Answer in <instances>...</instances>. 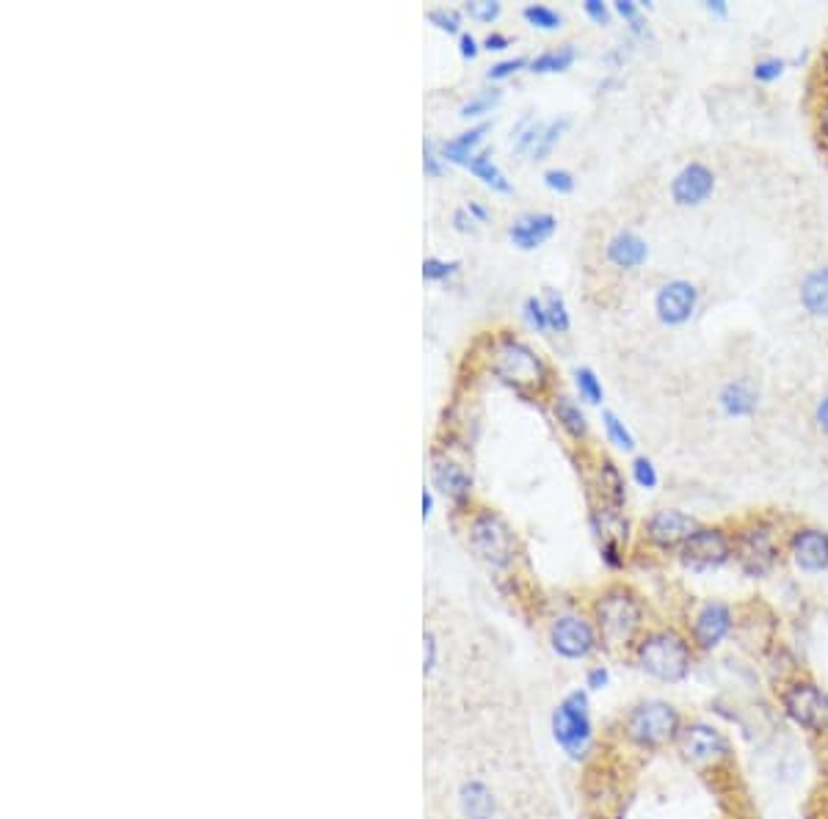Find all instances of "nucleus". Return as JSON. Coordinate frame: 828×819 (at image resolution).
I'll list each match as a JSON object with an SVG mask.
<instances>
[{"mask_svg":"<svg viewBox=\"0 0 828 819\" xmlns=\"http://www.w3.org/2000/svg\"><path fill=\"white\" fill-rule=\"evenodd\" d=\"M643 624H647V610L635 591L613 585L600 593L594 604V630L605 649L621 651L630 645L635 649L638 640L643 638Z\"/></svg>","mask_w":828,"mask_h":819,"instance_id":"1","label":"nucleus"},{"mask_svg":"<svg viewBox=\"0 0 828 819\" xmlns=\"http://www.w3.org/2000/svg\"><path fill=\"white\" fill-rule=\"evenodd\" d=\"M682 720L680 709L669 701H660V698H649V701L635 703V707L627 712L624 723H621V734L627 737L632 748L643 753H658L663 748L677 746L682 734Z\"/></svg>","mask_w":828,"mask_h":819,"instance_id":"2","label":"nucleus"},{"mask_svg":"<svg viewBox=\"0 0 828 819\" xmlns=\"http://www.w3.org/2000/svg\"><path fill=\"white\" fill-rule=\"evenodd\" d=\"M635 662L647 677L658 682L677 684L688 679L693 668V643L677 630H652L643 632L635 643Z\"/></svg>","mask_w":828,"mask_h":819,"instance_id":"3","label":"nucleus"},{"mask_svg":"<svg viewBox=\"0 0 828 819\" xmlns=\"http://www.w3.org/2000/svg\"><path fill=\"white\" fill-rule=\"evenodd\" d=\"M492 371L503 384L514 386L516 392L542 389L544 381H548V367L539 359L536 351L514 337L500 339V345L494 348Z\"/></svg>","mask_w":828,"mask_h":819,"instance_id":"4","label":"nucleus"},{"mask_svg":"<svg viewBox=\"0 0 828 819\" xmlns=\"http://www.w3.org/2000/svg\"><path fill=\"white\" fill-rule=\"evenodd\" d=\"M785 714L809 734H828V695L809 677H796L779 693Z\"/></svg>","mask_w":828,"mask_h":819,"instance_id":"5","label":"nucleus"},{"mask_svg":"<svg viewBox=\"0 0 828 819\" xmlns=\"http://www.w3.org/2000/svg\"><path fill=\"white\" fill-rule=\"evenodd\" d=\"M677 751L696 770H721L732 761V746H729L727 734L716 726L704 723V720H693V723L682 726Z\"/></svg>","mask_w":828,"mask_h":819,"instance_id":"6","label":"nucleus"},{"mask_svg":"<svg viewBox=\"0 0 828 819\" xmlns=\"http://www.w3.org/2000/svg\"><path fill=\"white\" fill-rule=\"evenodd\" d=\"M552 734L555 742L572 759H583L594 742V726L589 718V698L585 693H572L558 703L552 712Z\"/></svg>","mask_w":828,"mask_h":819,"instance_id":"7","label":"nucleus"},{"mask_svg":"<svg viewBox=\"0 0 828 819\" xmlns=\"http://www.w3.org/2000/svg\"><path fill=\"white\" fill-rule=\"evenodd\" d=\"M470 544L475 555L492 569H509L516 557V541L509 524L492 511H483L473 519L470 527Z\"/></svg>","mask_w":828,"mask_h":819,"instance_id":"8","label":"nucleus"},{"mask_svg":"<svg viewBox=\"0 0 828 819\" xmlns=\"http://www.w3.org/2000/svg\"><path fill=\"white\" fill-rule=\"evenodd\" d=\"M732 555L738 557L740 569L749 576H765L779 561V546H776L773 533L762 524L749 530H740L732 541Z\"/></svg>","mask_w":828,"mask_h":819,"instance_id":"9","label":"nucleus"},{"mask_svg":"<svg viewBox=\"0 0 828 819\" xmlns=\"http://www.w3.org/2000/svg\"><path fill=\"white\" fill-rule=\"evenodd\" d=\"M729 557H732V539L721 527H699L680 550V561L693 571L721 569Z\"/></svg>","mask_w":828,"mask_h":819,"instance_id":"10","label":"nucleus"},{"mask_svg":"<svg viewBox=\"0 0 828 819\" xmlns=\"http://www.w3.org/2000/svg\"><path fill=\"white\" fill-rule=\"evenodd\" d=\"M550 643L563 660H585L597 649L600 638L591 621L580 615H561L550 626Z\"/></svg>","mask_w":828,"mask_h":819,"instance_id":"11","label":"nucleus"},{"mask_svg":"<svg viewBox=\"0 0 828 819\" xmlns=\"http://www.w3.org/2000/svg\"><path fill=\"white\" fill-rule=\"evenodd\" d=\"M735 630V615L729 604L707 602L696 610L690 621V643L699 651H712L723 643Z\"/></svg>","mask_w":828,"mask_h":819,"instance_id":"12","label":"nucleus"},{"mask_svg":"<svg viewBox=\"0 0 828 819\" xmlns=\"http://www.w3.org/2000/svg\"><path fill=\"white\" fill-rule=\"evenodd\" d=\"M701 524L682 511H658L647 522V541L658 550H682V544Z\"/></svg>","mask_w":828,"mask_h":819,"instance_id":"13","label":"nucleus"},{"mask_svg":"<svg viewBox=\"0 0 828 819\" xmlns=\"http://www.w3.org/2000/svg\"><path fill=\"white\" fill-rule=\"evenodd\" d=\"M696 304H699V290L686 279H674L658 290L654 313L666 326H682L696 313Z\"/></svg>","mask_w":828,"mask_h":819,"instance_id":"14","label":"nucleus"},{"mask_svg":"<svg viewBox=\"0 0 828 819\" xmlns=\"http://www.w3.org/2000/svg\"><path fill=\"white\" fill-rule=\"evenodd\" d=\"M712 188H716V175L704 164H688L671 182V196L677 205L696 207L710 199Z\"/></svg>","mask_w":828,"mask_h":819,"instance_id":"15","label":"nucleus"},{"mask_svg":"<svg viewBox=\"0 0 828 819\" xmlns=\"http://www.w3.org/2000/svg\"><path fill=\"white\" fill-rule=\"evenodd\" d=\"M792 561L801 571L809 574H818V571L828 569V533L815 527H804L792 535L790 541Z\"/></svg>","mask_w":828,"mask_h":819,"instance_id":"16","label":"nucleus"},{"mask_svg":"<svg viewBox=\"0 0 828 819\" xmlns=\"http://www.w3.org/2000/svg\"><path fill=\"white\" fill-rule=\"evenodd\" d=\"M431 477H434V486L445 494L447 500L453 503H464L473 492V477L464 472V466H459L456 461H434V470H431Z\"/></svg>","mask_w":828,"mask_h":819,"instance_id":"17","label":"nucleus"},{"mask_svg":"<svg viewBox=\"0 0 828 819\" xmlns=\"http://www.w3.org/2000/svg\"><path fill=\"white\" fill-rule=\"evenodd\" d=\"M555 227H558V221H555V216H550V213H531V216H522L520 221L509 229V235H511V240H514V246L531 251V249H536V246H542L544 240L555 233Z\"/></svg>","mask_w":828,"mask_h":819,"instance_id":"18","label":"nucleus"},{"mask_svg":"<svg viewBox=\"0 0 828 819\" xmlns=\"http://www.w3.org/2000/svg\"><path fill=\"white\" fill-rule=\"evenodd\" d=\"M605 254H608V259L617 265V268L635 270L647 263L649 246H647V240L638 238L635 233H619L617 238H611Z\"/></svg>","mask_w":828,"mask_h":819,"instance_id":"19","label":"nucleus"},{"mask_svg":"<svg viewBox=\"0 0 828 819\" xmlns=\"http://www.w3.org/2000/svg\"><path fill=\"white\" fill-rule=\"evenodd\" d=\"M718 403H721L723 414H729V417H749V414L757 412L759 395L749 381H729L721 389V395H718Z\"/></svg>","mask_w":828,"mask_h":819,"instance_id":"20","label":"nucleus"},{"mask_svg":"<svg viewBox=\"0 0 828 819\" xmlns=\"http://www.w3.org/2000/svg\"><path fill=\"white\" fill-rule=\"evenodd\" d=\"M801 304L809 315H828V268H812L801 282Z\"/></svg>","mask_w":828,"mask_h":819,"instance_id":"21","label":"nucleus"},{"mask_svg":"<svg viewBox=\"0 0 828 819\" xmlns=\"http://www.w3.org/2000/svg\"><path fill=\"white\" fill-rule=\"evenodd\" d=\"M492 130V125L483 122V125H475L470 127L467 132H462L459 138H453V141H447L445 147L440 149L442 158L447 160V164H459V166H470V160L475 158L473 149L479 147V144L486 138V132Z\"/></svg>","mask_w":828,"mask_h":819,"instance_id":"22","label":"nucleus"},{"mask_svg":"<svg viewBox=\"0 0 828 819\" xmlns=\"http://www.w3.org/2000/svg\"><path fill=\"white\" fill-rule=\"evenodd\" d=\"M552 412H555V420L561 423V428L566 431L569 436H574V440H585V434H589V420H585V414L580 412V406L572 401V397H563V395L555 397Z\"/></svg>","mask_w":828,"mask_h":819,"instance_id":"23","label":"nucleus"},{"mask_svg":"<svg viewBox=\"0 0 828 819\" xmlns=\"http://www.w3.org/2000/svg\"><path fill=\"white\" fill-rule=\"evenodd\" d=\"M467 169L473 171L475 177H479L483 186H489L492 190H500V194H511V190H514V186H511V182L505 180V175H503V171H500V166L494 164L492 155H489V152L475 155V158L470 160Z\"/></svg>","mask_w":828,"mask_h":819,"instance_id":"24","label":"nucleus"},{"mask_svg":"<svg viewBox=\"0 0 828 819\" xmlns=\"http://www.w3.org/2000/svg\"><path fill=\"white\" fill-rule=\"evenodd\" d=\"M462 806H464V815H467L470 819H492V815H494L492 792H489V789L479 781H473V783H467V787H464Z\"/></svg>","mask_w":828,"mask_h":819,"instance_id":"25","label":"nucleus"},{"mask_svg":"<svg viewBox=\"0 0 828 819\" xmlns=\"http://www.w3.org/2000/svg\"><path fill=\"white\" fill-rule=\"evenodd\" d=\"M574 61H578V48H574V45H561V48L536 56V59L531 61V72H539V75L566 72Z\"/></svg>","mask_w":828,"mask_h":819,"instance_id":"26","label":"nucleus"},{"mask_svg":"<svg viewBox=\"0 0 828 819\" xmlns=\"http://www.w3.org/2000/svg\"><path fill=\"white\" fill-rule=\"evenodd\" d=\"M600 481H602V494L608 497V505L621 507V503H624V477H621V472L611 464V461H602Z\"/></svg>","mask_w":828,"mask_h":819,"instance_id":"27","label":"nucleus"},{"mask_svg":"<svg viewBox=\"0 0 828 819\" xmlns=\"http://www.w3.org/2000/svg\"><path fill=\"white\" fill-rule=\"evenodd\" d=\"M544 307H548V320H550L552 332H569V326H572V317H569L566 302H563L561 293L550 290V287H548V293H544Z\"/></svg>","mask_w":828,"mask_h":819,"instance_id":"28","label":"nucleus"},{"mask_svg":"<svg viewBox=\"0 0 828 819\" xmlns=\"http://www.w3.org/2000/svg\"><path fill=\"white\" fill-rule=\"evenodd\" d=\"M574 386H578L580 397H583L585 403H594V406L602 403V397H605L600 378H597V373L591 371V367H578V371H574Z\"/></svg>","mask_w":828,"mask_h":819,"instance_id":"29","label":"nucleus"},{"mask_svg":"<svg viewBox=\"0 0 828 819\" xmlns=\"http://www.w3.org/2000/svg\"><path fill=\"white\" fill-rule=\"evenodd\" d=\"M500 100H503V91H500V89H483V91H479V95L470 97V100L464 102V106H462V117L464 119L483 117V114L492 111V108L497 106Z\"/></svg>","mask_w":828,"mask_h":819,"instance_id":"30","label":"nucleus"},{"mask_svg":"<svg viewBox=\"0 0 828 819\" xmlns=\"http://www.w3.org/2000/svg\"><path fill=\"white\" fill-rule=\"evenodd\" d=\"M522 17H525L533 28H542V31H555V28H561V22H563V17L558 14L555 9H550V6H542V3L525 6V9H522Z\"/></svg>","mask_w":828,"mask_h":819,"instance_id":"31","label":"nucleus"},{"mask_svg":"<svg viewBox=\"0 0 828 819\" xmlns=\"http://www.w3.org/2000/svg\"><path fill=\"white\" fill-rule=\"evenodd\" d=\"M569 125H572V119H569V117H561V119H555V122L544 125L542 138H539V144H536V147H533V158H536V160L548 158V155L552 152V147H555V144L561 141V136H563V132H566Z\"/></svg>","mask_w":828,"mask_h":819,"instance_id":"32","label":"nucleus"},{"mask_svg":"<svg viewBox=\"0 0 828 819\" xmlns=\"http://www.w3.org/2000/svg\"><path fill=\"white\" fill-rule=\"evenodd\" d=\"M602 423H605V434H608V440H611V444H617L619 450H627V453L635 450V440H632L627 425L619 420V414L602 412Z\"/></svg>","mask_w":828,"mask_h":819,"instance_id":"33","label":"nucleus"},{"mask_svg":"<svg viewBox=\"0 0 828 819\" xmlns=\"http://www.w3.org/2000/svg\"><path fill=\"white\" fill-rule=\"evenodd\" d=\"M428 20L434 22L440 31H447V33L462 31V14H459L456 9H447V6H442V9H431Z\"/></svg>","mask_w":828,"mask_h":819,"instance_id":"34","label":"nucleus"},{"mask_svg":"<svg viewBox=\"0 0 828 819\" xmlns=\"http://www.w3.org/2000/svg\"><path fill=\"white\" fill-rule=\"evenodd\" d=\"M459 270V263L456 259H451V263H445V259H436V257H428L423 263V279L428 282H442L447 279V276H453Z\"/></svg>","mask_w":828,"mask_h":819,"instance_id":"35","label":"nucleus"},{"mask_svg":"<svg viewBox=\"0 0 828 819\" xmlns=\"http://www.w3.org/2000/svg\"><path fill=\"white\" fill-rule=\"evenodd\" d=\"M464 9H467V14L473 17V20L492 22V20H497L500 11H503V6H500L497 0H470Z\"/></svg>","mask_w":828,"mask_h":819,"instance_id":"36","label":"nucleus"},{"mask_svg":"<svg viewBox=\"0 0 828 819\" xmlns=\"http://www.w3.org/2000/svg\"><path fill=\"white\" fill-rule=\"evenodd\" d=\"M525 317H528V323L536 328V332H548V328H550L548 307H544L542 298H536V296L528 298V302H525Z\"/></svg>","mask_w":828,"mask_h":819,"instance_id":"37","label":"nucleus"},{"mask_svg":"<svg viewBox=\"0 0 828 819\" xmlns=\"http://www.w3.org/2000/svg\"><path fill=\"white\" fill-rule=\"evenodd\" d=\"M632 477H635V483L641 489L658 486V470H654V464L649 458H635V464H632Z\"/></svg>","mask_w":828,"mask_h":819,"instance_id":"38","label":"nucleus"},{"mask_svg":"<svg viewBox=\"0 0 828 819\" xmlns=\"http://www.w3.org/2000/svg\"><path fill=\"white\" fill-rule=\"evenodd\" d=\"M641 3H635V0H617V11L624 20H630V28L635 33H647V26H643V17H641Z\"/></svg>","mask_w":828,"mask_h":819,"instance_id":"39","label":"nucleus"},{"mask_svg":"<svg viewBox=\"0 0 828 819\" xmlns=\"http://www.w3.org/2000/svg\"><path fill=\"white\" fill-rule=\"evenodd\" d=\"M787 63L781 59H765V61H757L755 67V78L762 80V83H773V80H779L781 75H785Z\"/></svg>","mask_w":828,"mask_h":819,"instance_id":"40","label":"nucleus"},{"mask_svg":"<svg viewBox=\"0 0 828 819\" xmlns=\"http://www.w3.org/2000/svg\"><path fill=\"white\" fill-rule=\"evenodd\" d=\"M442 152H436V144L434 141H425L423 147V169L425 175L428 177H442V171H445V166H442Z\"/></svg>","mask_w":828,"mask_h":819,"instance_id":"41","label":"nucleus"},{"mask_svg":"<svg viewBox=\"0 0 828 819\" xmlns=\"http://www.w3.org/2000/svg\"><path fill=\"white\" fill-rule=\"evenodd\" d=\"M544 186L550 190H558V194H569V190H574V177L563 169H550L544 175Z\"/></svg>","mask_w":828,"mask_h":819,"instance_id":"42","label":"nucleus"},{"mask_svg":"<svg viewBox=\"0 0 828 819\" xmlns=\"http://www.w3.org/2000/svg\"><path fill=\"white\" fill-rule=\"evenodd\" d=\"M525 63H531V61H528V59H522V56H520V59H509V61H500V63H494V67H492V69H489V72H486V78H489V80H505V78H511V75H514V72H516V69H522V67H525Z\"/></svg>","mask_w":828,"mask_h":819,"instance_id":"43","label":"nucleus"},{"mask_svg":"<svg viewBox=\"0 0 828 819\" xmlns=\"http://www.w3.org/2000/svg\"><path fill=\"white\" fill-rule=\"evenodd\" d=\"M583 9L585 14L594 22H600V26H608V22H611V11H608V6L602 3V0H585Z\"/></svg>","mask_w":828,"mask_h":819,"instance_id":"44","label":"nucleus"},{"mask_svg":"<svg viewBox=\"0 0 828 819\" xmlns=\"http://www.w3.org/2000/svg\"><path fill=\"white\" fill-rule=\"evenodd\" d=\"M453 227H456L459 233H475V218L470 216L467 207H462V210L453 213Z\"/></svg>","mask_w":828,"mask_h":819,"instance_id":"45","label":"nucleus"},{"mask_svg":"<svg viewBox=\"0 0 828 819\" xmlns=\"http://www.w3.org/2000/svg\"><path fill=\"white\" fill-rule=\"evenodd\" d=\"M483 48H486V50H505V48H511V39L505 37V33L494 31V33H489L486 39H483Z\"/></svg>","mask_w":828,"mask_h":819,"instance_id":"46","label":"nucleus"},{"mask_svg":"<svg viewBox=\"0 0 828 819\" xmlns=\"http://www.w3.org/2000/svg\"><path fill=\"white\" fill-rule=\"evenodd\" d=\"M459 45H462L464 59H475V56H479V42H475L473 33H462V42Z\"/></svg>","mask_w":828,"mask_h":819,"instance_id":"47","label":"nucleus"},{"mask_svg":"<svg viewBox=\"0 0 828 819\" xmlns=\"http://www.w3.org/2000/svg\"><path fill=\"white\" fill-rule=\"evenodd\" d=\"M608 684V671L605 668H594V671L589 673V688L591 690H602Z\"/></svg>","mask_w":828,"mask_h":819,"instance_id":"48","label":"nucleus"},{"mask_svg":"<svg viewBox=\"0 0 828 819\" xmlns=\"http://www.w3.org/2000/svg\"><path fill=\"white\" fill-rule=\"evenodd\" d=\"M815 417H818L820 431H826V434H828V395L818 403V414H815Z\"/></svg>","mask_w":828,"mask_h":819,"instance_id":"49","label":"nucleus"},{"mask_svg":"<svg viewBox=\"0 0 828 819\" xmlns=\"http://www.w3.org/2000/svg\"><path fill=\"white\" fill-rule=\"evenodd\" d=\"M707 11H712V14H718V17H727L729 6H727V0H707Z\"/></svg>","mask_w":828,"mask_h":819,"instance_id":"50","label":"nucleus"},{"mask_svg":"<svg viewBox=\"0 0 828 819\" xmlns=\"http://www.w3.org/2000/svg\"><path fill=\"white\" fill-rule=\"evenodd\" d=\"M467 213L475 218V221H486V218H489V210L483 205H479V201H470Z\"/></svg>","mask_w":828,"mask_h":819,"instance_id":"51","label":"nucleus"},{"mask_svg":"<svg viewBox=\"0 0 828 819\" xmlns=\"http://www.w3.org/2000/svg\"><path fill=\"white\" fill-rule=\"evenodd\" d=\"M602 61L611 63V67H619V63L624 61V53H621V48H617V50H611V53H608L605 59H602Z\"/></svg>","mask_w":828,"mask_h":819,"instance_id":"52","label":"nucleus"},{"mask_svg":"<svg viewBox=\"0 0 828 819\" xmlns=\"http://www.w3.org/2000/svg\"><path fill=\"white\" fill-rule=\"evenodd\" d=\"M431 507H434V497H431V492H423V516H428Z\"/></svg>","mask_w":828,"mask_h":819,"instance_id":"53","label":"nucleus"},{"mask_svg":"<svg viewBox=\"0 0 828 819\" xmlns=\"http://www.w3.org/2000/svg\"><path fill=\"white\" fill-rule=\"evenodd\" d=\"M824 130H826V136H828V102H826V111H824Z\"/></svg>","mask_w":828,"mask_h":819,"instance_id":"54","label":"nucleus"}]
</instances>
